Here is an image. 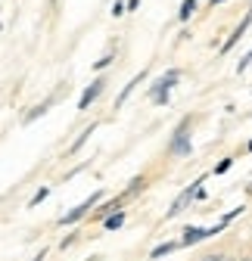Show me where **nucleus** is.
Here are the masks:
<instances>
[{
  "label": "nucleus",
  "instance_id": "28",
  "mask_svg": "<svg viewBox=\"0 0 252 261\" xmlns=\"http://www.w3.org/2000/svg\"><path fill=\"white\" fill-rule=\"evenodd\" d=\"M246 261H252V258H246Z\"/></svg>",
  "mask_w": 252,
  "mask_h": 261
},
{
  "label": "nucleus",
  "instance_id": "6",
  "mask_svg": "<svg viewBox=\"0 0 252 261\" xmlns=\"http://www.w3.org/2000/svg\"><path fill=\"white\" fill-rule=\"evenodd\" d=\"M249 25H252V7H249V13L243 16V22H240V25L234 28V35H231V41H224V47H221V53H231V50H234V47L240 44V38L246 35V28H249Z\"/></svg>",
  "mask_w": 252,
  "mask_h": 261
},
{
  "label": "nucleus",
  "instance_id": "19",
  "mask_svg": "<svg viewBox=\"0 0 252 261\" xmlns=\"http://www.w3.org/2000/svg\"><path fill=\"white\" fill-rule=\"evenodd\" d=\"M240 215H243V205H240V208H231V212H228V215H224V221H221V224H224V227H228V224H231V221H237V218H240Z\"/></svg>",
  "mask_w": 252,
  "mask_h": 261
},
{
  "label": "nucleus",
  "instance_id": "25",
  "mask_svg": "<svg viewBox=\"0 0 252 261\" xmlns=\"http://www.w3.org/2000/svg\"><path fill=\"white\" fill-rule=\"evenodd\" d=\"M249 152H252V140H249Z\"/></svg>",
  "mask_w": 252,
  "mask_h": 261
},
{
  "label": "nucleus",
  "instance_id": "5",
  "mask_svg": "<svg viewBox=\"0 0 252 261\" xmlns=\"http://www.w3.org/2000/svg\"><path fill=\"white\" fill-rule=\"evenodd\" d=\"M199 184H203V177H199V180H193L190 187H184V190H181V196L171 202V208H168V215H165V218H174V215H181L187 205H190V202H193V196H196V187H199Z\"/></svg>",
  "mask_w": 252,
  "mask_h": 261
},
{
  "label": "nucleus",
  "instance_id": "29",
  "mask_svg": "<svg viewBox=\"0 0 252 261\" xmlns=\"http://www.w3.org/2000/svg\"><path fill=\"white\" fill-rule=\"evenodd\" d=\"M249 7H252V4H249Z\"/></svg>",
  "mask_w": 252,
  "mask_h": 261
},
{
  "label": "nucleus",
  "instance_id": "22",
  "mask_svg": "<svg viewBox=\"0 0 252 261\" xmlns=\"http://www.w3.org/2000/svg\"><path fill=\"white\" fill-rule=\"evenodd\" d=\"M206 261H231V258H224V255H209Z\"/></svg>",
  "mask_w": 252,
  "mask_h": 261
},
{
  "label": "nucleus",
  "instance_id": "7",
  "mask_svg": "<svg viewBox=\"0 0 252 261\" xmlns=\"http://www.w3.org/2000/svg\"><path fill=\"white\" fill-rule=\"evenodd\" d=\"M103 87H106V78H97V81H93V84H90V87L81 93V100H78V109L84 112V109H87V106H90V103H93V100L100 96V90H103Z\"/></svg>",
  "mask_w": 252,
  "mask_h": 261
},
{
  "label": "nucleus",
  "instance_id": "14",
  "mask_svg": "<svg viewBox=\"0 0 252 261\" xmlns=\"http://www.w3.org/2000/svg\"><path fill=\"white\" fill-rule=\"evenodd\" d=\"M121 224H124V215H121L118 208H115V215H109V218L103 221V227H106V230H118Z\"/></svg>",
  "mask_w": 252,
  "mask_h": 261
},
{
  "label": "nucleus",
  "instance_id": "20",
  "mask_svg": "<svg viewBox=\"0 0 252 261\" xmlns=\"http://www.w3.org/2000/svg\"><path fill=\"white\" fill-rule=\"evenodd\" d=\"M112 16H115V19L124 16V0H115V4H112Z\"/></svg>",
  "mask_w": 252,
  "mask_h": 261
},
{
  "label": "nucleus",
  "instance_id": "12",
  "mask_svg": "<svg viewBox=\"0 0 252 261\" xmlns=\"http://www.w3.org/2000/svg\"><path fill=\"white\" fill-rule=\"evenodd\" d=\"M121 202H124V196H118V199H109L106 205H100V208H97V215H93V218H106V215H109V212H115Z\"/></svg>",
  "mask_w": 252,
  "mask_h": 261
},
{
  "label": "nucleus",
  "instance_id": "15",
  "mask_svg": "<svg viewBox=\"0 0 252 261\" xmlns=\"http://www.w3.org/2000/svg\"><path fill=\"white\" fill-rule=\"evenodd\" d=\"M47 196H50V187H41V190H38V193L31 196V199H28V208H38V205L47 199Z\"/></svg>",
  "mask_w": 252,
  "mask_h": 261
},
{
  "label": "nucleus",
  "instance_id": "17",
  "mask_svg": "<svg viewBox=\"0 0 252 261\" xmlns=\"http://www.w3.org/2000/svg\"><path fill=\"white\" fill-rule=\"evenodd\" d=\"M231 165H234V159H221V162L215 165V174H228V171H231Z\"/></svg>",
  "mask_w": 252,
  "mask_h": 261
},
{
  "label": "nucleus",
  "instance_id": "21",
  "mask_svg": "<svg viewBox=\"0 0 252 261\" xmlns=\"http://www.w3.org/2000/svg\"><path fill=\"white\" fill-rule=\"evenodd\" d=\"M140 7V0H128V4H124V10H137Z\"/></svg>",
  "mask_w": 252,
  "mask_h": 261
},
{
  "label": "nucleus",
  "instance_id": "24",
  "mask_svg": "<svg viewBox=\"0 0 252 261\" xmlns=\"http://www.w3.org/2000/svg\"><path fill=\"white\" fill-rule=\"evenodd\" d=\"M209 4H212V7H218V4H224V0H209Z\"/></svg>",
  "mask_w": 252,
  "mask_h": 261
},
{
  "label": "nucleus",
  "instance_id": "23",
  "mask_svg": "<svg viewBox=\"0 0 252 261\" xmlns=\"http://www.w3.org/2000/svg\"><path fill=\"white\" fill-rule=\"evenodd\" d=\"M44 258H47V249H41V252H38L35 258H31V261H44Z\"/></svg>",
  "mask_w": 252,
  "mask_h": 261
},
{
  "label": "nucleus",
  "instance_id": "2",
  "mask_svg": "<svg viewBox=\"0 0 252 261\" xmlns=\"http://www.w3.org/2000/svg\"><path fill=\"white\" fill-rule=\"evenodd\" d=\"M178 81H181V72H178V69H168L162 78H156V81H153V87H149L153 103H156V106H165V103H168V90H171Z\"/></svg>",
  "mask_w": 252,
  "mask_h": 261
},
{
  "label": "nucleus",
  "instance_id": "9",
  "mask_svg": "<svg viewBox=\"0 0 252 261\" xmlns=\"http://www.w3.org/2000/svg\"><path fill=\"white\" fill-rule=\"evenodd\" d=\"M50 106H53V100H44L41 106H35V109H31V112L25 115V124H31V121H38L41 115H47V109H50Z\"/></svg>",
  "mask_w": 252,
  "mask_h": 261
},
{
  "label": "nucleus",
  "instance_id": "11",
  "mask_svg": "<svg viewBox=\"0 0 252 261\" xmlns=\"http://www.w3.org/2000/svg\"><path fill=\"white\" fill-rule=\"evenodd\" d=\"M178 246H181V243H162V246H156V249L149 252V258H165V255H171Z\"/></svg>",
  "mask_w": 252,
  "mask_h": 261
},
{
  "label": "nucleus",
  "instance_id": "1",
  "mask_svg": "<svg viewBox=\"0 0 252 261\" xmlns=\"http://www.w3.org/2000/svg\"><path fill=\"white\" fill-rule=\"evenodd\" d=\"M168 152L184 159V155H193V143H190V118H184L178 127H174V134H171V143H168Z\"/></svg>",
  "mask_w": 252,
  "mask_h": 261
},
{
  "label": "nucleus",
  "instance_id": "3",
  "mask_svg": "<svg viewBox=\"0 0 252 261\" xmlns=\"http://www.w3.org/2000/svg\"><path fill=\"white\" fill-rule=\"evenodd\" d=\"M100 199H103V190H93V193L87 196L84 202H78V205H75V208H72L69 215H62V218H59L56 224H59V227H72V224H78V221H81V218H84L87 212H93V205H97Z\"/></svg>",
  "mask_w": 252,
  "mask_h": 261
},
{
  "label": "nucleus",
  "instance_id": "16",
  "mask_svg": "<svg viewBox=\"0 0 252 261\" xmlns=\"http://www.w3.org/2000/svg\"><path fill=\"white\" fill-rule=\"evenodd\" d=\"M249 62H252V50H246V53L240 56V65H237V72H240V75H243V72L249 69Z\"/></svg>",
  "mask_w": 252,
  "mask_h": 261
},
{
  "label": "nucleus",
  "instance_id": "4",
  "mask_svg": "<svg viewBox=\"0 0 252 261\" xmlns=\"http://www.w3.org/2000/svg\"><path fill=\"white\" fill-rule=\"evenodd\" d=\"M221 230H224V224H215V227H187L181 246H193V243H199L206 237H215V233H221Z\"/></svg>",
  "mask_w": 252,
  "mask_h": 261
},
{
  "label": "nucleus",
  "instance_id": "18",
  "mask_svg": "<svg viewBox=\"0 0 252 261\" xmlns=\"http://www.w3.org/2000/svg\"><path fill=\"white\" fill-rule=\"evenodd\" d=\"M106 65H112V53H106L103 59H97V62H93V69H97V72H103Z\"/></svg>",
  "mask_w": 252,
  "mask_h": 261
},
{
  "label": "nucleus",
  "instance_id": "10",
  "mask_svg": "<svg viewBox=\"0 0 252 261\" xmlns=\"http://www.w3.org/2000/svg\"><path fill=\"white\" fill-rule=\"evenodd\" d=\"M193 13H196V0H184L181 10H178V19H181V22H190Z\"/></svg>",
  "mask_w": 252,
  "mask_h": 261
},
{
  "label": "nucleus",
  "instance_id": "27",
  "mask_svg": "<svg viewBox=\"0 0 252 261\" xmlns=\"http://www.w3.org/2000/svg\"><path fill=\"white\" fill-rule=\"evenodd\" d=\"M249 193H252V184H249Z\"/></svg>",
  "mask_w": 252,
  "mask_h": 261
},
{
  "label": "nucleus",
  "instance_id": "13",
  "mask_svg": "<svg viewBox=\"0 0 252 261\" xmlns=\"http://www.w3.org/2000/svg\"><path fill=\"white\" fill-rule=\"evenodd\" d=\"M93 130H97V124H90V127H84V134H81V137H78V140H75V143L69 146V152H78V149H81V146H84V143L90 140V134H93Z\"/></svg>",
  "mask_w": 252,
  "mask_h": 261
},
{
  "label": "nucleus",
  "instance_id": "8",
  "mask_svg": "<svg viewBox=\"0 0 252 261\" xmlns=\"http://www.w3.org/2000/svg\"><path fill=\"white\" fill-rule=\"evenodd\" d=\"M143 78H146V72H140V75H134V78H131V81H128V84H124V90H121V93H118V100H115V106H121V103H124V100H128V96H131V90H134V87H137V84H140V81H143Z\"/></svg>",
  "mask_w": 252,
  "mask_h": 261
},
{
  "label": "nucleus",
  "instance_id": "26",
  "mask_svg": "<svg viewBox=\"0 0 252 261\" xmlns=\"http://www.w3.org/2000/svg\"><path fill=\"white\" fill-rule=\"evenodd\" d=\"M87 261H97V258H87Z\"/></svg>",
  "mask_w": 252,
  "mask_h": 261
}]
</instances>
